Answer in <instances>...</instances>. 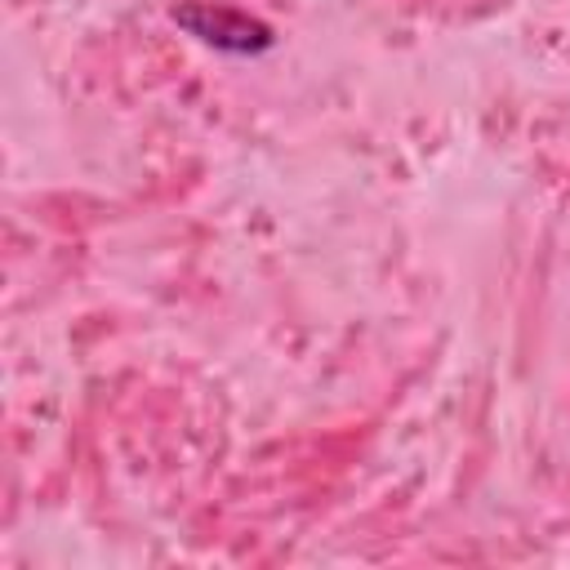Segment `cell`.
<instances>
[{
    "mask_svg": "<svg viewBox=\"0 0 570 570\" xmlns=\"http://www.w3.org/2000/svg\"><path fill=\"white\" fill-rule=\"evenodd\" d=\"M169 18L187 36H196L200 45H214L223 53H267L276 45V31L263 18L218 4V0H178L169 9Z\"/></svg>",
    "mask_w": 570,
    "mask_h": 570,
    "instance_id": "cell-1",
    "label": "cell"
}]
</instances>
